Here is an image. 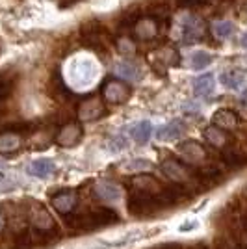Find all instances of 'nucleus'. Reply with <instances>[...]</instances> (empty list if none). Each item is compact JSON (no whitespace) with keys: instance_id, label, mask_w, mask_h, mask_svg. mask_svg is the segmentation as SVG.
I'll return each mask as SVG.
<instances>
[{"instance_id":"nucleus-1","label":"nucleus","mask_w":247,"mask_h":249,"mask_svg":"<svg viewBox=\"0 0 247 249\" xmlns=\"http://www.w3.org/2000/svg\"><path fill=\"white\" fill-rule=\"evenodd\" d=\"M80 39L86 47H89L95 52H106V45L110 41V34L106 32L103 24L97 21L84 22L80 28Z\"/></svg>"},{"instance_id":"nucleus-2","label":"nucleus","mask_w":247,"mask_h":249,"mask_svg":"<svg viewBox=\"0 0 247 249\" xmlns=\"http://www.w3.org/2000/svg\"><path fill=\"white\" fill-rule=\"evenodd\" d=\"M162 203L156 196L151 194H145V192H130V197H128V210L130 214H134L138 218H143V216H155L156 210H160Z\"/></svg>"},{"instance_id":"nucleus-3","label":"nucleus","mask_w":247,"mask_h":249,"mask_svg":"<svg viewBox=\"0 0 247 249\" xmlns=\"http://www.w3.org/2000/svg\"><path fill=\"white\" fill-rule=\"evenodd\" d=\"M132 89L128 88V84H124L123 80L117 78H108L103 84V97L106 103L110 104H123L130 99Z\"/></svg>"},{"instance_id":"nucleus-4","label":"nucleus","mask_w":247,"mask_h":249,"mask_svg":"<svg viewBox=\"0 0 247 249\" xmlns=\"http://www.w3.org/2000/svg\"><path fill=\"white\" fill-rule=\"evenodd\" d=\"M162 169H164V173L173 182L176 184H180V186H184L188 184L190 180H192V171L188 169V166H184L180 160H176V158H167L162 162Z\"/></svg>"},{"instance_id":"nucleus-5","label":"nucleus","mask_w":247,"mask_h":249,"mask_svg":"<svg viewBox=\"0 0 247 249\" xmlns=\"http://www.w3.org/2000/svg\"><path fill=\"white\" fill-rule=\"evenodd\" d=\"M104 114V104L101 97H89L78 106V119L80 121H97Z\"/></svg>"},{"instance_id":"nucleus-6","label":"nucleus","mask_w":247,"mask_h":249,"mask_svg":"<svg viewBox=\"0 0 247 249\" xmlns=\"http://www.w3.org/2000/svg\"><path fill=\"white\" fill-rule=\"evenodd\" d=\"M176 151H178L180 158L188 164H201L206 158L205 147L197 142H182V143H178Z\"/></svg>"},{"instance_id":"nucleus-7","label":"nucleus","mask_w":247,"mask_h":249,"mask_svg":"<svg viewBox=\"0 0 247 249\" xmlns=\"http://www.w3.org/2000/svg\"><path fill=\"white\" fill-rule=\"evenodd\" d=\"M82 138V126L78 123H67L56 134V143L62 147H72L76 145Z\"/></svg>"},{"instance_id":"nucleus-8","label":"nucleus","mask_w":247,"mask_h":249,"mask_svg":"<svg viewBox=\"0 0 247 249\" xmlns=\"http://www.w3.org/2000/svg\"><path fill=\"white\" fill-rule=\"evenodd\" d=\"M134 34L138 39H141V41H151V39H155L156 34H158V22L153 15H149V17H140L134 24Z\"/></svg>"},{"instance_id":"nucleus-9","label":"nucleus","mask_w":247,"mask_h":249,"mask_svg":"<svg viewBox=\"0 0 247 249\" xmlns=\"http://www.w3.org/2000/svg\"><path fill=\"white\" fill-rule=\"evenodd\" d=\"M30 221L32 225L45 232H54V219L51 218V214L41 207V205H34V208L30 210Z\"/></svg>"},{"instance_id":"nucleus-10","label":"nucleus","mask_w":247,"mask_h":249,"mask_svg":"<svg viewBox=\"0 0 247 249\" xmlns=\"http://www.w3.org/2000/svg\"><path fill=\"white\" fill-rule=\"evenodd\" d=\"M132 188L138 190V192H145V194H151V196H158L164 186L156 180L153 175H149V173H141V175H136L132 178Z\"/></svg>"},{"instance_id":"nucleus-11","label":"nucleus","mask_w":247,"mask_h":249,"mask_svg":"<svg viewBox=\"0 0 247 249\" xmlns=\"http://www.w3.org/2000/svg\"><path fill=\"white\" fill-rule=\"evenodd\" d=\"M76 205V196L71 190H62L56 196H52V207L56 208L60 214H69Z\"/></svg>"},{"instance_id":"nucleus-12","label":"nucleus","mask_w":247,"mask_h":249,"mask_svg":"<svg viewBox=\"0 0 247 249\" xmlns=\"http://www.w3.org/2000/svg\"><path fill=\"white\" fill-rule=\"evenodd\" d=\"M184 130H186V124L180 119H175L171 123L164 124L158 130V140L160 142H175V140H178L180 136L184 134Z\"/></svg>"},{"instance_id":"nucleus-13","label":"nucleus","mask_w":247,"mask_h":249,"mask_svg":"<svg viewBox=\"0 0 247 249\" xmlns=\"http://www.w3.org/2000/svg\"><path fill=\"white\" fill-rule=\"evenodd\" d=\"M212 124H216L223 130H232L238 126V115L229 108H221L212 115Z\"/></svg>"},{"instance_id":"nucleus-14","label":"nucleus","mask_w":247,"mask_h":249,"mask_svg":"<svg viewBox=\"0 0 247 249\" xmlns=\"http://www.w3.org/2000/svg\"><path fill=\"white\" fill-rule=\"evenodd\" d=\"M206 26L205 21L199 17H190L184 26V41H197L205 36Z\"/></svg>"},{"instance_id":"nucleus-15","label":"nucleus","mask_w":247,"mask_h":249,"mask_svg":"<svg viewBox=\"0 0 247 249\" xmlns=\"http://www.w3.org/2000/svg\"><path fill=\"white\" fill-rule=\"evenodd\" d=\"M95 194L97 197L103 199V201H119L123 197V190L117 184H112V182H99L95 184Z\"/></svg>"},{"instance_id":"nucleus-16","label":"nucleus","mask_w":247,"mask_h":249,"mask_svg":"<svg viewBox=\"0 0 247 249\" xmlns=\"http://www.w3.org/2000/svg\"><path fill=\"white\" fill-rule=\"evenodd\" d=\"M28 173L37 178H49L54 173V162L51 158H37L28 166Z\"/></svg>"},{"instance_id":"nucleus-17","label":"nucleus","mask_w":247,"mask_h":249,"mask_svg":"<svg viewBox=\"0 0 247 249\" xmlns=\"http://www.w3.org/2000/svg\"><path fill=\"white\" fill-rule=\"evenodd\" d=\"M205 140L210 143L212 147H217V149H221V147H225L229 143V136L223 128H219L216 124H210V126H206L205 128Z\"/></svg>"},{"instance_id":"nucleus-18","label":"nucleus","mask_w":247,"mask_h":249,"mask_svg":"<svg viewBox=\"0 0 247 249\" xmlns=\"http://www.w3.org/2000/svg\"><path fill=\"white\" fill-rule=\"evenodd\" d=\"M21 147V136L17 132H11V130H6L0 134V153L2 155H8V153H13Z\"/></svg>"},{"instance_id":"nucleus-19","label":"nucleus","mask_w":247,"mask_h":249,"mask_svg":"<svg viewBox=\"0 0 247 249\" xmlns=\"http://www.w3.org/2000/svg\"><path fill=\"white\" fill-rule=\"evenodd\" d=\"M214 84H216L214 82V74H201L194 80V91L199 97H206V95H210L214 91Z\"/></svg>"},{"instance_id":"nucleus-20","label":"nucleus","mask_w":247,"mask_h":249,"mask_svg":"<svg viewBox=\"0 0 247 249\" xmlns=\"http://www.w3.org/2000/svg\"><path fill=\"white\" fill-rule=\"evenodd\" d=\"M221 160L227 167H232V169H240V167L247 166V155L234 151V149H229L221 155Z\"/></svg>"},{"instance_id":"nucleus-21","label":"nucleus","mask_w":247,"mask_h":249,"mask_svg":"<svg viewBox=\"0 0 247 249\" xmlns=\"http://www.w3.org/2000/svg\"><path fill=\"white\" fill-rule=\"evenodd\" d=\"M130 134L134 138L136 143H147L149 140H151V134H153V124L149 123V121H140V123H136L132 126V130H130Z\"/></svg>"},{"instance_id":"nucleus-22","label":"nucleus","mask_w":247,"mask_h":249,"mask_svg":"<svg viewBox=\"0 0 247 249\" xmlns=\"http://www.w3.org/2000/svg\"><path fill=\"white\" fill-rule=\"evenodd\" d=\"M115 73H117V76L124 78V80H140V71L136 69V65H132V63L128 62L117 63Z\"/></svg>"},{"instance_id":"nucleus-23","label":"nucleus","mask_w":247,"mask_h":249,"mask_svg":"<svg viewBox=\"0 0 247 249\" xmlns=\"http://www.w3.org/2000/svg\"><path fill=\"white\" fill-rule=\"evenodd\" d=\"M244 80H246V76H244V73H240V71H229V73L221 74V84L227 86V88H230V89L240 88L244 84Z\"/></svg>"},{"instance_id":"nucleus-24","label":"nucleus","mask_w":247,"mask_h":249,"mask_svg":"<svg viewBox=\"0 0 247 249\" xmlns=\"http://www.w3.org/2000/svg\"><path fill=\"white\" fill-rule=\"evenodd\" d=\"M212 32L217 39H229L234 34V24L229 21H219L212 26Z\"/></svg>"},{"instance_id":"nucleus-25","label":"nucleus","mask_w":247,"mask_h":249,"mask_svg":"<svg viewBox=\"0 0 247 249\" xmlns=\"http://www.w3.org/2000/svg\"><path fill=\"white\" fill-rule=\"evenodd\" d=\"M210 62H212V56L205 51H197L192 54V67L197 69V71L199 69H205L206 65H210Z\"/></svg>"},{"instance_id":"nucleus-26","label":"nucleus","mask_w":247,"mask_h":249,"mask_svg":"<svg viewBox=\"0 0 247 249\" xmlns=\"http://www.w3.org/2000/svg\"><path fill=\"white\" fill-rule=\"evenodd\" d=\"M197 177L203 180V182H216L221 178V171L216 169V167H205V169H201V171H197Z\"/></svg>"},{"instance_id":"nucleus-27","label":"nucleus","mask_w":247,"mask_h":249,"mask_svg":"<svg viewBox=\"0 0 247 249\" xmlns=\"http://www.w3.org/2000/svg\"><path fill=\"white\" fill-rule=\"evenodd\" d=\"M124 169L126 171H149L151 167H153V164L151 162H147V160H132V162H128V164H124Z\"/></svg>"},{"instance_id":"nucleus-28","label":"nucleus","mask_w":247,"mask_h":249,"mask_svg":"<svg viewBox=\"0 0 247 249\" xmlns=\"http://www.w3.org/2000/svg\"><path fill=\"white\" fill-rule=\"evenodd\" d=\"M117 51L121 52V54H132L134 52V43L130 41L128 37H123L121 41L117 43Z\"/></svg>"},{"instance_id":"nucleus-29","label":"nucleus","mask_w":247,"mask_h":249,"mask_svg":"<svg viewBox=\"0 0 247 249\" xmlns=\"http://www.w3.org/2000/svg\"><path fill=\"white\" fill-rule=\"evenodd\" d=\"M208 4V0H178V6L180 8H203Z\"/></svg>"},{"instance_id":"nucleus-30","label":"nucleus","mask_w":247,"mask_h":249,"mask_svg":"<svg viewBox=\"0 0 247 249\" xmlns=\"http://www.w3.org/2000/svg\"><path fill=\"white\" fill-rule=\"evenodd\" d=\"M6 227V216L2 214V210H0V232H2V229Z\"/></svg>"},{"instance_id":"nucleus-31","label":"nucleus","mask_w":247,"mask_h":249,"mask_svg":"<svg viewBox=\"0 0 247 249\" xmlns=\"http://www.w3.org/2000/svg\"><path fill=\"white\" fill-rule=\"evenodd\" d=\"M240 43H242V47H244V49H247V32L244 34V36H242V39H240Z\"/></svg>"},{"instance_id":"nucleus-32","label":"nucleus","mask_w":247,"mask_h":249,"mask_svg":"<svg viewBox=\"0 0 247 249\" xmlns=\"http://www.w3.org/2000/svg\"><path fill=\"white\" fill-rule=\"evenodd\" d=\"M217 2H230V0H217Z\"/></svg>"},{"instance_id":"nucleus-33","label":"nucleus","mask_w":247,"mask_h":249,"mask_svg":"<svg viewBox=\"0 0 247 249\" xmlns=\"http://www.w3.org/2000/svg\"><path fill=\"white\" fill-rule=\"evenodd\" d=\"M67 2H78V0H67Z\"/></svg>"}]
</instances>
